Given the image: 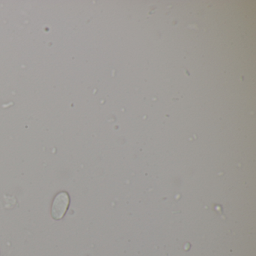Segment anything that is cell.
Returning a JSON list of instances; mask_svg holds the SVG:
<instances>
[{
  "label": "cell",
  "mask_w": 256,
  "mask_h": 256,
  "mask_svg": "<svg viewBox=\"0 0 256 256\" xmlns=\"http://www.w3.org/2000/svg\"><path fill=\"white\" fill-rule=\"evenodd\" d=\"M70 204V196L67 192L56 194L52 206V216L54 220H60L66 214Z\"/></svg>",
  "instance_id": "1"
}]
</instances>
